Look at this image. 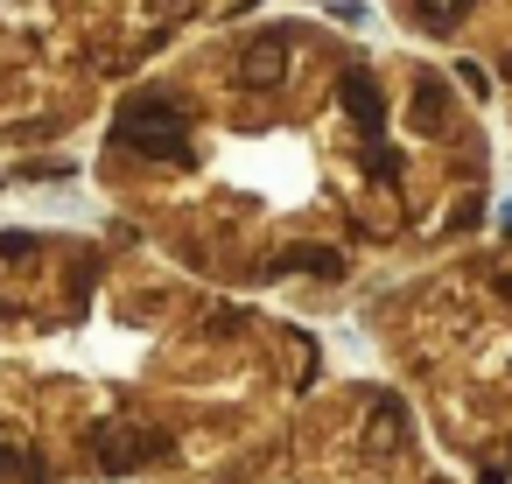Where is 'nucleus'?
I'll list each match as a JSON object with an SVG mask.
<instances>
[{
    "label": "nucleus",
    "mask_w": 512,
    "mask_h": 484,
    "mask_svg": "<svg viewBox=\"0 0 512 484\" xmlns=\"http://www.w3.org/2000/svg\"><path fill=\"white\" fill-rule=\"evenodd\" d=\"M113 141H120V148H134V155H148V162H190V120H183V106H176V99H162V92L127 99V106H120Z\"/></svg>",
    "instance_id": "nucleus-1"
},
{
    "label": "nucleus",
    "mask_w": 512,
    "mask_h": 484,
    "mask_svg": "<svg viewBox=\"0 0 512 484\" xmlns=\"http://www.w3.org/2000/svg\"><path fill=\"white\" fill-rule=\"evenodd\" d=\"M169 449H176V442H169L162 428H141V421H106V428H92V463L113 470V477L148 470V463H162Z\"/></svg>",
    "instance_id": "nucleus-2"
},
{
    "label": "nucleus",
    "mask_w": 512,
    "mask_h": 484,
    "mask_svg": "<svg viewBox=\"0 0 512 484\" xmlns=\"http://www.w3.org/2000/svg\"><path fill=\"white\" fill-rule=\"evenodd\" d=\"M281 78H288V29H267V36H253L246 57H239V85H246V92H274Z\"/></svg>",
    "instance_id": "nucleus-3"
},
{
    "label": "nucleus",
    "mask_w": 512,
    "mask_h": 484,
    "mask_svg": "<svg viewBox=\"0 0 512 484\" xmlns=\"http://www.w3.org/2000/svg\"><path fill=\"white\" fill-rule=\"evenodd\" d=\"M337 99H344V113L358 120V134H365V141H379V127H386V99H379V78H372V71H344Z\"/></svg>",
    "instance_id": "nucleus-4"
},
{
    "label": "nucleus",
    "mask_w": 512,
    "mask_h": 484,
    "mask_svg": "<svg viewBox=\"0 0 512 484\" xmlns=\"http://www.w3.org/2000/svg\"><path fill=\"white\" fill-rule=\"evenodd\" d=\"M414 127L421 134H449V92H442V78H414Z\"/></svg>",
    "instance_id": "nucleus-5"
},
{
    "label": "nucleus",
    "mask_w": 512,
    "mask_h": 484,
    "mask_svg": "<svg viewBox=\"0 0 512 484\" xmlns=\"http://www.w3.org/2000/svg\"><path fill=\"white\" fill-rule=\"evenodd\" d=\"M470 8H477V0H414V22H421L428 36H449Z\"/></svg>",
    "instance_id": "nucleus-6"
},
{
    "label": "nucleus",
    "mask_w": 512,
    "mask_h": 484,
    "mask_svg": "<svg viewBox=\"0 0 512 484\" xmlns=\"http://www.w3.org/2000/svg\"><path fill=\"white\" fill-rule=\"evenodd\" d=\"M0 484H43V463L22 449H0Z\"/></svg>",
    "instance_id": "nucleus-7"
},
{
    "label": "nucleus",
    "mask_w": 512,
    "mask_h": 484,
    "mask_svg": "<svg viewBox=\"0 0 512 484\" xmlns=\"http://www.w3.org/2000/svg\"><path fill=\"white\" fill-rule=\"evenodd\" d=\"M365 176H379V183H393V176H400V155L372 141V148H365Z\"/></svg>",
    "instance_id": "nucleus-8"
},
{
    "label": "nucleus",
    "mask_w": 512,
    "mask_h": 484,
    "mask_svg": "<svg viewBox=\"0 0 512 484\" xmlns=\"http://www.w3.org/2000/svg\"><path fill=\"white\" fill-rule=\"evenodd\" d=\"M372 442H379V449H393V442H400V407H393V400H379V421H372Z\"/></svg>",
    "instance_id": "nucleus-9"
},
{
    "label": "nucleus",
    "mask_w": 512,
    "mask_h": 484,
    "mask_svg": "<svg viewBox=\"0 0 512 484\" xmlns=\"http://www.w3.org/2000/svg\"><path fill=\"white\" fill-rule=\"evenodd\" d=\"M281 267H309V274H344V260H337V253H288Z\"/></svg>",
    "instance_id": "nucleus-10"
},
{
    "label": "nucleus",
    "mask_w": 512,
    "mask_h": 484,
    "mask_svg": "<svg viewBox=\"0 0 512 484\" xmlns=\"http://www.w3.org/2000/svg\"><path fill=\"white\" fill-rule=\"evenodd\" d=\"M29 253H36L29 232H0V260H29Z\"/></svg>",
    "instance_id": "nucleus-11"
},
{
    "label": "nucleus",
    "mask_w": 512,
    "mask_h": 484,
    "mask_svg": "<svg viewBox=\"0 0 512 484\" xmlns=\"http://www.w3.org/2000/svg\"><path fill=\"white\" fill-rule=\"evenodd\" d=\"M190 8H197V0H148V15H155V22H183Z\"/></svg>",
    "instance_id": "nucleus-12"
},
{
    "label": "nucleus",
    "mask_w": 512,
    "mask_h": 484,
    "mask_svg": "<svg viewBox=\"0 0 512 484\" xmlns=\"http://www.w3.org/2000/svg\"><path fill=\"white\" fill-rule=\"evenodd\" d=\"M498 288H505V302H512V274H505V281H498Z\"/></svg>",
    "instance_id": "nucleus-13"
}]
</instances>
